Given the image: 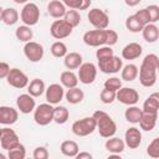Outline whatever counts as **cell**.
<instances>
[{
  "instance_id": "6da1fadb",
  "label": "cell",
  "mask_w": 159,
  "mask_h": 159,
  "mask_svg": "<svg viewBox=\"0 0 159 159\" xmlns=\"http://www.w3.org/2000/svg\"><path fill=\"white\" fill-rule=\"evenodd\" d=\"M159 68V57L154 53H149L142 61L138 70L139 82L143 87H153L157 82V71Z\"/></svg>"
},
{
  "instance_id": "8992f818",
  "label": "cell",
  "mask_w": 159,
  "mask_h": 159,
  "mask_svg": "<svg viewBox=\"0 0 159 159\" xmlns=\"http://www.w3.org/2000/svg\"><path fill=\"white\" fill-rule=\"evenodd\" d=\"M87 17H88V21L91 22V25H93L98 30H104L109 25V16L107 15L106 11H103L101 9H97V7L91 9Z\"/></svg>"
},
{
  "instance_id": "d6a6232c",
  "label": "cell",
  "mask_w": 159,
  "mask_h": 159,
  "mask_svg": "<svg viewBox=\"0 0 159 159\" xmlns=\"http://www.w3.org/2000/svg\"><path fill=\"white\" fill-rule=\"evenodd\" d=\"M15 36L19 41L21 42H29L32 40V36H34V32L31 30L30 26L27 25H22V26H19L15 31Z\"/></svg>"
},
{
  "instance_id": "60d3db41",
  "label": "cell",
  "mask_w": 159,
  "mask_h": 159,
  "mask_svg": "<svg viewBox=\"0 0 159 159\" xmlns=\"http://www.w3.org/2000/svg\"><path fill=\"white\" fill-rule=\"evenodd\" d=\"M122 87V81L118 77H111L104 81V88L111 89V91H118Z\"/></svg>"
},
{
  "instance_id": "74e56055",
  "label": "cell",
  "mask_w": 159,
  "mask_h": 159,
  "mask_svg": "<svg viewBox=\"0 0 159 159\" xmlns=\"http://www.w3.org/2000/svg\"><path fill=\"white\" fill-rule=\"evenodd\" d=\"M7 157L10 159H24L26 157V149L25 147L20 143L19 145H16L15 148L7 150Z\"/></svg>"
},
{
  "instance_id": "5bb4252c",
  "label": "cell",
  "mask_w": 159,
  "mask_h": 159,
  "mask_svg": "<svg viewBox=\"0 0 159 159\" xmlns=\"http://www.w3.org/2000/svg\"><path fill=\"white\" fill-rule=\"evenodd\" d=\"M0 144L1 148L5 150H10L20 144L19 137L15 133L14 129L10 128H1V135H0Z\"/></svg>"
},
{
  "instance_id": "ba28073f",
  "label": "cell",
  "mask_w": 159,
  "mask_h": 159,
  "mask_svg": "<svg viewBox=\"0 0 159 159\" xmlns=\"http://www.w3.org/2000/svg\"><path fill=\"white\" fill-rule=\"evenodd\" d=\"M78 81L83 84H91L97 77V67L92 62H84L78 67Z\"/></svg>"
},
{
  "instance_id": "e0dca14e",
  "label": "cell",
  "mask_w": 159,
  "mask_h": 159,
  "mask_svg": "<svg viewBox=\"0 0 159 159\" xmlns=\"http://www.w3.org/2000/svg\"><path fill=\"white\" fill-rule=\"evenodd\" d=\"M124 143L129 149H137L142 143V133L138 128L130 127L125 130Z\"/></svg>"
},
{
  "instance_id": "7bdbcfd3",
  "label": "cell",
  "mask_w": 159,
  "mask_h": 159,
  "mask_svg": "<svg viewBox=\"0 0 159 159\" xmlns=\"http://www.w3.org/2000/svg\"><path fill=\"white\" fill-rule=\"evenodd\" d=\"M147 11H148V15H149V20H150V24H154L159 20V6L158 5H149L145 7Z\"/></svg>"
},
{
  "instance_id": "f35d334b",
  "label": "cell",
  "mask_w": 159,
  "mask_h": 159,
  "mask_svg": "<svg viewBox=\"0 0 159 159\" xmlns=\"http://www.w3.org/2000/svg\"><path fill=\"white\" fill-rule=\"evenodd\" d=\"M113 55H114V53H113L112 47H111V46H107V45L99 46L98 50L96 51V57H97L98 61H99V60H106V58H108V57H111V56H113Z\"/></svg>"
},
{
  "instance_id": "1f68e13d",
  "label": "cell",
  "mask_w": 159,
  "mask_h": 159,
  "mask_svg": "<svg viewBox=\"0 0 159 159\" xmlns=\"http://www.w3.org/2000/svg\"><path fill=\"white\" fill-rule=\"evenodd\" d=\"M142 108H139V107H137V106H128V108L125 109V112H124V117H125V119L129 122V123H133V124H135V123H138L139 122V119H140V117H142Z\"/></svg>"
},
{
  "instance_id": "816d5d0a",
  "label": "cell",
  "mask_w": 159,
  "mask_h": 159,
  "mask_svg": "<svg viewBox=\"0 0 159 159\" xmlns=\"http://www.w3.org/2000/svg\"><path fill=\"white\" fill-rule=\"evenodd\" d=\"M91 6V0H82V7L81 10H86Z\"/></svg>"
},
{
  "instance_id": "44dd1931",
  "label": "cell",
  "mask_w": 159,
  "mask_h": 159,
  "mask_svg": "<svg viewBox=\"0 0 159 159\" xmlns=\"http://www.w3.org/2000/svg\"><path fill=\"white\" fill-rule=\"evenodd\" d=\"M47 11L53 19H61L66 14V6L60 0H51L47 5Z\"/></svg>"
},
{
  "instance_id": "b9f144b4",
  "label": "cell",
  "mask_w": 159,
  "mask_h": 159,
  "mask_svg": "<svg viewBox=\"0 0 159 159\" xmlns=\"http://www.w3.org/2000/svg\"><path fill=\"white\" fill-rule=\"evenodd\" d=\"M147 154L152 158H158L159 157V138H154L152 143H149L147 148Z\"/></svg>"
},
{
  "instance_id": "11a10c76",
  "label": "cell",
  "mask_w": 159,
  "mask_h": 159,
  "mask_svg": "<svg viewBox=\"0 0 159 159\" xmlns=\"http://www.w3.org/2000/svg\"><path fill=\"white\" fill-rule=\"evenodd\" d=\"M5 158H6V155L2 154V153H0V159H5Z\"/></svg>"
},
{
  "instance_id": "f907efd6",
  "label": "cell",
  "mask_w": 159,
  "mask_h": 159,
  "mask_svg": "<svg viewBox=\"0 0 159 159\" xmlns=\"http://www.w3.org/2000/svg\"><path fill=\"white\" fill-rule=\"evenodd\" d=\"M140 1H142V0H124L125 5H128V6H130V7H133V6H137V5H138Z\"/></svg>"
},
{
  "instance_id": "603a6c76",
  "label": "cell",
  "mask_w": 159,
  "mask_h": 159,
  "mask_svg": "<svg viewBox=\"0 0 159 159\" xmlns=\"http://www.w3.org/2000/svg\"><path fill=\"white\" fill-rule=\"evenodd\" d=\"M142 34H143V39L149 43H153L159 39V29L155 24L144 25L142 29Z\"/></svg>"
},
{
  "instance_id": "836d02e7",
  "label": "cell",
  "mask_w": 159,
  "mask_h": 159,
  "mask_svg": "<svg viewBox=\"0 0 159 159\" xmlns=\"http://www.w3.org/2000/svg\"><path fill=\"white\" fill-rule=\"evenodd\" d=\"M120 76H122V80H124L127 82L134 81L138 77V67L135 65H133V63H128L124 67H122Z\"/></svg>"
},
{
  "instance_id": "83f0119b",
  "label": "cell",
  "mask_w": 159,
  "mask_h": 159,
  "mask_svg": "<svg viewBox=\"0 0 159 159\" xmlns=\"http://www.w3.org/2000/svg\"><path fill=\"white\" fill-rule=\"evenodd\" d=\"M61 153L66 157H70V158H75L80 150L78 148V144L75 142V140H65L61 143Z\"/></svg>"
},
{
  "instance_id": "c3c4849f",
  "label": "cell",
  "mask_w": 159,
  "mask_h": 159,
  "mask_svg": "<svg viewBox=\"0 0 159 159\" xmlns=\"http://www.w3.org/2000/svg\"><path fill=\"white\" fill-rule=\"evenodd\" d=\"M9 71H10L9 63H6V62H0V80H1V78H6Z\"/></svg>"
},
{
  "instance_id": "2e32d148",
  "label": "cell",
  "mask_w": 159,
  "mask_h": 159,
  "mask_svg": "<svg viewBox=\"0 0 159 159\" xmlns=\"http://www.w3.org/2000/svg\"><path fill=\"white\" fill-rule=\"evenodd\" d=\"M16 106H17V109L24 113V114H29L31 112H34L35 107H36V103H35V99L31 94L29 93H24V94H20L16 99Z\"/></svg>"
},
{
  "instance_id": "f5cc1de1",
  "label": "cell",
  "mask_w": 159,
  "mask_h": 159,
  "mask_svg": "<svg viewBox=\"0 0 159 159\" xmlns=\"http://www.w3.org/2000/svg\"><path fill=\"white\" fill-rule=\"evenodd\" d=\"M29 0H14V2H16V4H26Z\"/></svg>"
},
{
  "instance_id": "7402d4cb",
  "label": "cell",
  "mask_w": 159,
  "mask_h": 159,
  "mask_svg": "<svg viewBox=\"0 0 159 159\" xmlns=\"http://www.w3.org/2000/svg\"><path fill=\"white\" fill-rule=\"evenodd\" d=\"M106 149L112 153V154H120L123 150H124V147H125V143L123 139L120 138H117V137H109L104 144Z\"/></svg>"
},
{
  "instance_id": "ffe728a7",
  "label": "cell",
  "mask_w": 159,
  "mask_h": 159,
  "mask_svg": "<svg viewBox=\"0 0 159 159\" xmlns=\"http://www.w3.org/2000/svg\"><path fill=\"white\" fill-rule=\"evenodd\" d=\"M143 52V48L139 43L137 42H130L125 45L122 50V57L124 60H135L138 58Z\"/></svg>"
},
{
  "instance_id": "bcb514c9",
  "label": "cell",
  "mask_w": 159,
  "mask_h": 159,
  "mask_svg": "<svg viewBox=\"0 0 159 159\" xmlns=\"http://www.w3.org/2000/svg\"><path fill=\"white\" fill-rule=\"evenodd\" d=\"M32 157H34V159H47L48 152L45 147H37V148H35Z\"/></svg>"
},
{
  "instance_id": "d4e9b609",
  "label": "cell",
  "mask_w": 159,
  "mask_h": 159,
  "mask_svg": "<svg viewBox=\"0 0 159 159\" xmlns=\"http://www.w3.org/2000/svg\"><path fill=\"white\" fill-rule=\"evenodd\" d=\"M46 89V86H45V82L40 78H35L32 80L29 84H27V92L29 94H31L32 97H40L43 94Z\"/></svg>"
},
{
  "instance_id": "f546056e",
  "label": "cell",
  "mask_w": 159,
  "mask_h": 159,
  "mask_svg": "<svg viewBox=\"0 0 159 159\" xmlns=\"http://www.w3.org/2000/svg\"><path fill=\"white\" fill-rule=\"evenodd\" d=\"M19 20V12L14 7H6L2 10V17H1V21L5 24V25H15Z\"/></svg>"
},
{
  "instance_id": "277c9868",
  "label": "cell",
  "mask_w": 159,
  "mask_h": 159,
  "mask_svg": "<svg viewBox=\"0 0 159 159\" xmlns=\"http://www.w3.org/2000/svg\"><path fill=\"white\" fill-rule=\"evenodd\" d=\"M53 107L50 103H42L34 109V119L39 125H47L52 122Z\"/></svg>"
},
{
  "instance_id": "30bf717a",
  "label": "cell",
  "mask_w": 159,
  "mask_h": 159,
  "mask_svg": "<svg viewBox=\"0 0 159 159\" xmlns=\"http://www.w3.org/2000/svg\"><path fill=\"white\" fill-rule=\"evenodd\" d=\"M116 99L119 101L120 103L125 104V106H133V104L138 103V101H139V93L134 88L120 87L116 92Z\"/></svg>"
},
{
  "instance_id": "ee69618b",
  "label": "cell",
  "mask_w": 159,
  "mask_h": 159,
  "mask_svg": "<svg viewBox=\"0 0 159 159\" xmlns=\"http://www.w3.org/2000/svg\"><path fill=\"white\" fill-rule=\"evenodd\" d=\"M118 41V34L114 30H106V45L113 46Z\"/></svg>"
},
{
  "instance_id": "cb8c5ba5",
  "label": "cell",
  "mask_w": 159,
  "mask_h": 159,
  "mask_svg": "<svg viewBox=\"0 0 159 159\" xmlns=\"http://www.w3.org/2000/svg\"><path fill=\"white\" fill-rule=\"evenodd\" d=\"M63 58V63L68 70H77L82 65V56L78 52H67Z\"/></svg>"
},
{
  "instance_id": "9f6ffc18",
  "label": "cell",
  "mask_w": 159,
  "mask_h": 159,
  "mask_svg": "<svg viewBox=\"0 0 159 159\" xmlns=\"http://www.w3.org/2000/svg\"><path fill=\"white\" fill-rule=\"evenodd\" d=\"M0 135H1V128H0Z\"/></svg>"
},
{
  "instance_id": "4fadbf2b",
  "label": "cell",
  "mask_w": 159,
  "mask_h": 159,
  "mask_svg": "<svg viewBox=\"0 0 159 159\" xmlns=\"http://www.w3.org/2000/svg\"><path fill=\"white\" fill-rule=\"evenodd\" d=\"M43 47L39 42L29 41L24 46V53L30 62H39L43 57Z\"/></svg>"
},
{
  "instance_id": "7dc6e473",
  "label": "cell",
  "mask_w": 159,
  "mask_h": 159,
  "mask_svg": "<svg viewBox=\"0 0 159 159\" xmlns=\"http://www.w3.org/2000/svg\"><path fill=\"white\" fill-rule=\"evenodd\" d=\"M62 2L65 6L73 10H81L82 7V0H62Z\"/></svg>"
},
{
  "instance_id": "4dcf8cb0",
  "label": "cell",
  "mask_w": 159,
  "mask_h": 159,
  "mask_svg": "<svg viewBox=\"0 0 159 159\" xmlns=\"http://www.w3.org/2000/svg\"><path fill=\"white\" fill-rule=\"evenodd\" d=\"M68 117H70V112L66 107L63 106H57L53 108V118L52 120L57 124H65L67 120H68Z\"/></svg>"
},
{
  "instance_id": "52a82bcc",
  "label": "cell",
  "mask_w": 159,
  "mask_h": 159,
  "mask_svg": "<svg viewBox=\"0 0 159 159\" xmlns=\"http://www.w3.org/2000/svg\"><path fill=\"white\" fill-rule=\"evenodd\" d=\"M72 30H73V27L62 19V20H55L52 22V25L50 27V34L53 39L62 40V39L68 37L72 34Z\"/></svg>"
},
{
  "instance_id": "db71d44e",
  "label": "cell",
  "mask_w": 159,
  "mask_h": 159,
  "mask_svg": "<svg viewBox=\"0 0 159 159\" xmlns=\"http://www.w3.org/2000/svg\"><path fill=\"white\" fill-rule=\"evenodd\" d=\"M2 10H4V9L0 6V21H1V17H2Z\"/></svg>"
},
{
  "instance_id": "f1b7e54d",
  "label": "cell",
  "mask_w": 159,
  "mask_h": 159,
  "mask_svg": "<svg viewBox=\"0 0 159 159\" xmlns=\"http://www.w3.org/2000/svg\"><path fill=\"white\" fill-rule=\"evenodd\" d=\"M66 99L68 103L71 104H77V103H81L84 98V93L82 89L77 88V87H72V88H68L67 92H66Z\"/></svg>"
},
{
  "instance_id": "8fae6325",
  "label": "cell",
  "mask_w": 159,
  "mask_h": 159,
  "mask_svg": "<svg viewBox=\"0 0 159 159\" xmlns=\"http://www.w3.org/2000/svg\"><path fill=\"white\" fill-rule=\"evenodd\" d=\"M6 81L14 88H25L29 84V77L19 68H10Z\"/></svg>"
},
{
  "instance_id": "4316f807",
  "label": "cell",
  "mask_w": 159,
  "mask_h": 159,
  "mask_svg": "<svg viewBox=\"0 0 159 159\" xmlns=\"http://www.w3.org/2000/svg\"><path fill=\"white\" fill-rule=\"evenodd\" d=\"M159 109V94L155 92L150 94L143 103V112H150V113H158Z\"/></svg>"
},
{
  "instance_id": "e575fe53",
  "label": "cell",
  "mask_w": 159,
  "mask_h": 159,
  "mask_svg": "<svg viewBox=\"0 0 159 159\" xmlns=\"http://www.w3.org/2000/svg\"><path fill=\"white\" fill-rule=\"evenodd\" d=\"M63 20H65L66 22H68L72 27H76V26H78L80 22H81V15L78 14L77 10H73V9L66 10V14H65V16H63Z\"/></svg>"
},
{
  "instance_id": "7c38bea8",
  "label": "cell",
  "mask_w": 159,
  "mask_h": 159,
  "mask_svg": "<svg viewBox=\"0 0 159 159\" xmlns=\"http://www.w3.org/2000/svg\"><path fill=\"white\" fill-rule=\"evenodd\" d=\"M123 67V61L117 56H111L106 60L98 61V68L103 73H117Z\"/></svg>"
},
{
  "instance_id": "5b68a950",
  "label": "cell",
  "mask_w": 159,
  "mask_h": 159,
  "mask_svg": "<svg viewBox=\"0 0 159 159\" xmlns=\"http://www.w3.org/2000/svg\"><path fill=\"white\" fill-rule=\"evenodd\" d=\"M21 21L27 26H34L40 20V9L34 2H26L21 10Z\"/></svg>"
},
{
  "instance_id": "9a60e30c",
  "label": "cell",
  "mask_w": 159,
  "mask_h": 159,
  "mask_svg": "<svg viewBox=\"0 0 159 159\" xmlns=\"http://www.w3.org/2000/svg\"><path fill=\"white\" fill-rule=\"evenodd\" d=\"M46 101L47 103L50 104H58L63 96H65V89H63V86L58 84V83H52L50 84L46 89Z\"/></svg>"
},
{
  "instance_id": "7a4b0ae2",
  "label": "cell",
  "mask_w": 159,
  "mask_h": 159,
  "mask_svg": "<svg viewBox=\"0 0 159 159\" xmlns=\"http://www.w3.org/2000/svg\"><path fill=\"white\" fill-rule=\"evenodd\" d=\"M96 120V129H98L99 135L103 138L113 137L117 132V124L112 119V117L104 111H96L92 116Z\"/></svg>"
},
{
  "instance_id": "f6af8a7d",
  "label": "cell",
  "mask_w": 159,
  "mask_h": 159,
  "mask_svg": "<svg viewBox=\"0 0 159 159\" xmlns=\"http://www.w3.org/2000/svg\"><path fill=\"white\" fill-rule=\"evenodd\" d=\"M135 17L140 21V24L144 26V25H147V24H150V20H149V15H148V11H147V9L144 7V9H142V10H138L135 14Z\"/></svg>"
},
{
  "instance_id": "9c48e42d",
  "label": "cell",
  "mask_w": 159,
  "mask_h": 159,
  "mask_svg": "<svg viewBox=\"0 0 159 159\" xmlns=\"http://www.w3.org/2000/svg\"><path fill=\"white\" fill-rule=\"evenodd\" d=\"M83 42L91 47H99L106 45V29L104 30H89L83 35Z\"/></svg>"
},
{
  "instance_id": "ac0fdd59",
  "label": "cell",
  "mask_w": 159,
  "mask_h": 159,
  "mask_svg": "<svg viewBox=\"0 0 159 159\" xmlns=\"http://www.w3.org/2000/svg\"><path fill=\"white\" fill-rule=\"evenodd\" d=\"M19 118V113L15 108L9 106H0V124L11 125L16 123Z\"/></svg>"
},
{
  "instance_id": "d6986e66",
  "label": "cell",
  "mask_w": 159,
  "mask_h": 159,
  "mask_svg": "<svg viewBox=\"0 0 159 159\" xmlns=\"http://www.w3.org/2000/svg\"><path fill=\"white\" fill-rule=\"evenodd\" d=\"M157 119H158V113H150V112H142V117L139 119V125L140 129L149 132L152 129H154L155 124H157Z\"/></svg>"
},
{
  "instance_id": "3957f363",
  "label": "cell",
  "mask_w": 159,
  "mask_h": 159,
  "mask_svg": "<svg viewBox=\"0 0 159 159\" xmlns=\"http://www.w3.org/2000/svg\"><path fill=\"white\" fill-rule=\"evenodd\" d=\"M96 130V120L93 117H84L73 122L72 133L77 137H87Z\"/></svg>"
},
{
  "instance_id": "484cf974",
  "label": "cell",
  "mask_w": 159,
  "mask_h": 159,
  "mask_svg": "<svg viewBox=\"0 0 159 159\" xmlns=\"http://www.w3.org/2000/svg\"><path fill=\"white\" fill-rule=\"evenodd\" d=\"M60 81H61V84L66 88H72V87H77V83H78V77L75 72H72L71 70L70 71H63L60 76Z\"/></svg>"
},
{
  "instance_id": "d590c367",
  "label": "cell",
  "mask_w": 159,
  "mask_h": 159,
  "mask_svg": "<svg viewBox=\"0 0 159 159\" xmlns=\"http://www.w3.org/2000/svg\"><path fill=\"white\" fill-rule=\"evenodd\" d=\"M52 56L57 57V58H61V57H65L66 53H67V46L62 42V41H56L51 45V48H50Z\"/></svg>"
},
{
  "instance_id": "681fc988",
  "label": "cell",
  "mask_w": 159,
  "mask_h": 159,
  "mask_svg": "<svg viewBox=\"0 0 159 159\" xmlns=\"http://www.w3.org/2000/svg\"><path fill=\"white\" fill-rule=\"evenodd\" d=\"M75 158H77V159H92V154H89L87 152H81V153H77V155Z\"/></svg>"
},
{
  "instance_id": "8d00e7d4",
  "label": "cell",
  "mask_w": 159,
  "mask_h": 159,
  "mask_svg": "<svg viewBox=\"0 0 159 159\" xmlns=\"http://www.w3.org/2000/svg\"><path fill=\"white\" fill-rule=\"evenodd\" d=\"M125 27L128 31L130 32H140L143 29V25L140 24V21L135 17V15H130L127 17L125 20Z\"/></svg>"
},
{
  "instance_id": "ab89813d",
  "label": "cell",
  "mask_w": 159,
  "mask_h": 159,
  "mask_svg": "<svg viewBox=\"0 0 159 159\" xmlns=\"http://www.w3.org/2000/svg\"><path fill=\"white\" fill-rule=\"evenodd\" d=\"M99 98H101V102L104 103V104H111L116 101V91H111V89H102L101 91V94H99Z\"/></svg>"
}]
</instances>
